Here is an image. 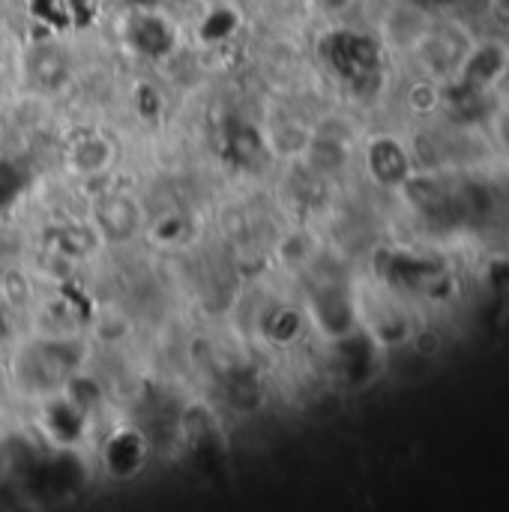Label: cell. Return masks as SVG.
<instances>
[{
  "label": "cell",
  "instance_id": "1",
  "mask_svg": "<svg viewBox=\"0 0 509 512\" xmlns=\"http://www.w3.org/2000/svg\"><path fill=\"white\" fill-rule=\"evenodd\" d=\"M87 363V348L75 336H45L24 342L12 357V378L24 396L48 399L60 393Z\"/></svg>",
  "mask_w": 509,
  "mask_h": 512
},
{
  "label": "cell",
  "instance_id": "2",
  "mask_svg": "<svg viewBox=\"0 0 509 512\" xmlns=\"http://www.w3.org/2000/svg\"><path fill=\"white\" fill-rule=\"evenodd\" d=\"M93 228L102 243L126 246L147 231V213L138 198L126 192H105L93 204Z\"/></svg>",
  "mask_w": 509,
  "mask_h": 512
},
{
  "label": "cell",
  "instance_id": "3",
  "mask_svg": "<svg viewBox=\"0 0 509 512\" xmlns=\"http://www.w3.org/2000/svg\"><path fill=\"white\" fill-rule=\"evenodd\" d=\"M369 177L384 189H402L414 177V153L396 135H375L363 147Z\"/></svg>",
  "mask_w": 509,
  "mask_h": 512
},
{
  "label": "cell",
  "instance_id": "4",
  "mask_svg": "<svg viewBox=\"0 0 509 512\" xmlns=\"http://www.w3.org/2000/svg\"><path fill=\"white\" fill-rule=\"evenodd\" d=\"M123 39L126 48L144 60H165L177 51V30L156 9H132Z\"/></svg>",
  "mask_w": 509,
  "mask_h": 512
},
{
  "label": "cell",
  "instance_id": "5",
  "mask_svg": "<svg viewBox=\"0 0 509 512\" xmlns=\"http://www.w3.org/2000/svg\"><path fill=\"white\" fill-rule=\"evenodd\" d=\"M39 426L45 429L48 441L54 447H60L63 453H72L75 447H81V441L90 432V417L84 411H78L63 393H54L48 399H39Z\"/></svg>",
  "mask_w": 509,
  "mask_h": 512
},
{
  "label": "cell",
  "instance_id": "6",
  "mask_svg": "<svg viewBox=\"0 0 509 512\" xmlns=\"http://www.w3.org/2000/svg\"><path fill=\"white\" fill-rule=\"evenodd\" d=\"M147 459H150V438H147V432L132 429V426L114 432L102 450V462H105L108 474L117 480L138 477L141 468L147 465Z\"/></svg>",
  "mask_w": 509,
  "mask_h": 512
},
{
  "label": "cell",
  "instance_id": "7",
  "mask_svg": "<svg viewBox=\"0 0 509 512\" xmlns=\"http://www.w3.org/2000/svg\"><path fill=\"white\" fill-rule=\"evenodd\" d=\"M24 69H27V75H30L39 87H45V90L63 87V84L69 81V75H72V72H69L72 63H69L66 51H63L57 42L33 45V48L27 51Z\"/></svg>",
  "mask_w": 509,
  "mask_h": 512
},
{
  "label": "cell",
  "instance_id": "8",
  "mask_svg": "<svg viewBox=\"0 0 509 512\" xmlns=\"http://www.w3.org/2000/svg\"><path fill=\"white\" fill-rule=\"evenodd\" d=\"M66 162L75 174L81 177H99L111 168L114 162V147L102 132H84L69 144Z\"/></svg>",
  "mask_w": 509,
  "mask_h": 512
},
{
  "label": "cell",
  "instance_id": "9",
  "mask_svg": "<svg viewBox=\"0 0 509 512\" xmlns=\"http://www.w3.org/2000/svg\"><path fill=\"white\" fill-rule=\"evenodd\" d=\"M309 327L306 312L294 309V306H270L264 312V339L285 348L291 342H297L303 336V330Z\"/></svg>",
  "mask_w": 509,
  "mask_h": 512
},
{
  "label": "cell",
  "instance_id": "10",
  "mask_svg": "<svg viewBox=\"0 0 509 512\" xmlns=\"http://www.w3.org/2000/svg\"><path fill=\"white\" fill-rule=\"evenodd\" d=\"M21 192V174L12 162L0 159V207H9V201Z\"/></svg>",
  "mask_w": 509,
  "mask_h": 512
},
{
  "label": "cell",
  "instance_id": "11",
  "mask_svg": "<svg viewBox=\"0 0 509 512\" xmlns=\"http://www.w3.org/2000/svg\"><path fill=\"white\" fill-rule=\"evenodd\" d=\"M321 15H327V18H342V15H348L354 6H357V0H309Z\"/></svg>",
  "mask_w": 509,
  "mask_h": 512
}]
</instances>
